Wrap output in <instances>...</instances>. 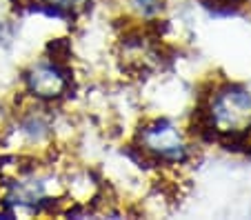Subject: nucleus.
Masks as SVG:
<instances>
[{"label": "nucleus", "mask_w": 251, "mask_h": 220, "mask_svg": "<svg viewBox=\"0 0 251 220\" xmlns=\"http://www.w3.org/2000/svg\"><path fill=\"white\" fill-rule=\"evenodd\" d=\"M211 122L223 134H238L251 127V94L227 87L211 102Z\"/></svg>", "instance_id": "nucleus-1"}, {"label": "nucleus", "mask_w": 251, "mask_h": 220, "mask_svg": "<svg viewBox=\"0 0 251 220\" xmlns=\"http://www.w3.org/2000/svg\"><path fill=\"white\" fill-rule=\"evenodd\" d=\"M142 147L158 158L174 160V163H178L187 156V145L182 134L167 120L149 124L147 129L142 131Z\"/></svg>", "instance_id": "nucleus-2"}, {"label": "nucleus", "mask_w": 251, "mask_h": 220, "mask_svg": "<svg viewBox=\"0 0 251 220\" xmlns=\"http://www.w3.org/2000/svg\"><path fill=\"white\" fill-rule=\"evenodd\" d=\"M29 89L40 98H56L67 89V78L56 65L51 62H40L29 72L27 76Z\"/></svg>", "instance_id": "nucleus-3"}, {"label": "nucleus", "mask_w": 251, "mask_h": 220, "mask_svg": "<svg viewBox=\"0 0 251 220\" xmlns=\"http://www.w3.org/2000/svg\"><path fill=\"white\" fill-rule=\"evenodd\" d=\"M131 5L136 7L140 14H156L162 7V0H131Z\"/></svg>", "instance_id": "nucleus-4"}, {"label": "nucleus", "mask_w": 251, "mask_h": 220, "mask_svg": "<svg viewBox=\"0 0 251 220\" xmlns=\"http://www.w3.org/2000/svg\"><path fill=\"white\" fill-rule=\"evenodd\" d=\"M49 5L53 7H60V9H76V7H80L85 0H47Z\"/></svg>", "instance_id": "nucleus-5"}, {"label": "nucleus", "mask_w": 251, "mask_h": 220, "mask_svg": "<svg viewBox=\"0 0 251 220\" xmlns=\"http://www.w3.org/2000/svg\"><path fill=\"white\" fill-rule=\"evenodd\" d=\"M0 38H2V24H0Z\"/></svg>", "instance_id": "nucleus-6"}]
</instances>
